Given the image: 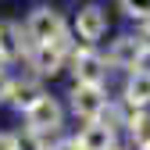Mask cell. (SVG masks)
<instances>
[{
	"label": "cell",
	"instance_id": "cell-16",
	"mask_svg": "<svg viewBox=\"0 0 150 150\" xmlns=\"http://www.w3.org/2000/svg\"><path fill=\"white\" fill-rule=\"evenodd\" d=\"M11 68H0V107H4V100H7V89H11Z\"/></svg>",
	"mask_w": 150,
	"mask_h": 150
},
{
	"label": "cell",
	"instance_id": "cell-8",
	"mask_svg": "<svg viewBox=\"0 0 150 150\" xmlns=\"http://www.w3.org/2000/svg\"><path fill=\"white\" fill-rule=\"evenodd\" d=\"M47 82L43 79H36V75L32 71H14L11 75V89H7V100H4V107H11L14 111V115H25V111L36 104V100H40V97H47Z\"/></svg>",
	"mask_w": 150,
	"mask_h": 150
},
{
	"label": "cell",
	"instance_id": "cell-5",
	"mask_svg": "<svg viewBox=\"0 0 150 150\" xmlns=\"http://www.w3.org/2000/svg\"><path fill=\"white\" fill-rule=\"evenodd\" d=\"M64 122H68V111H64V100L54 97V93H47V97H40L25 115H22V125L32 129V132H40L47 139H57L64 136Z\"/></svg>",
	"mask_w": 150,
	"mask_h": 150
},
{
	"label": "cell",
	"instance_id": "cell-18",
	"mask_svg": "<svg viewBox=\"0 0 150 150\" xmlns=\"http://www.w3.org/2000/svg\"><path fill=\"white\" fill-rule=\"evenodd\" d=\"M136 32H139V36H143V40L150 43V14H143V18H139V22H136Z\"/></svg>",
	"mask_w": 150,
	"mask_h": 150
},
{
	"label": "cell",
	"instance_id": "cell-7",
	"mask_svg": "<svg viewBox=\"0 0 150 150\" xmlns=\"http://www.w3.org/2000/svg\"><path fill=\"white\" fill-rule=\"evenodd\" d=\"M68 29L75 36V43H86V47H100L104 36L111 32V14L104 4H82L68 18Z\"/></svg>",
	"mask_w": 150,
	"mask_h": 150
},
{
	"label": "cell",
	"instance_id": "cell-11",
	"mask_svg": "<svg viewBox=\"0 0 150 150\" xmlns=\"http://www.w3.org/2000/svg\"><path fill=\"white\" fill-rule=\"evenodd\" d=\"M75 139H79L82 150H115V146L122 143V136H118L104 118H100V122H86V125H79Z\"/></svg>",
	"mask_w": 150,
	"mask_h": 150
},
{
	"label": "cell",
	"instance_id": "cell-19",
	"mask_svg": "<svg viewBox=\"0 0 150 150\" xmlns=\"http://www.w3.org/2000/svg\"><path fill=\"white\" fill-rule=\"evenodd\" d=\"M0 68H11V61H7V50H4V43H0Z\"/></svg>",
	"mask_w": 150,
	"mask_h": 150
},
{
	"label": "cell",
	"instance_id": "cell-21",
	"mask_svg": "<svg viewBox=\"0 0 150 150\" xmlns=\"http://www.w3.org/2000/svg\"><path fill=\"white\" fill-rule=\"evenodd\" d=\"M143 150H150V143H146V146H143Z\"/></svg>",
	"mask_w": 150,
	"mask_h": 150
},
{
	"label": "cell",
	"instance_id": "cell-2",
	"mask_svg": "<svg viewBox=\"0 0 150 150\" xmlns=\"http://www.w3.org/2000/svg\"><path fill=\"white\" fill-rule=\"evenodd\" d=\"M104 61L111 71H132V68H143L150 64V43L143 40L139 32H115L104 47Z\"/></svg>",
	"mask_w": 150,
	"mask_h": 150
},
{
	"label": "cell",
	"instance_id": "cell-13",
	"mask_svg": "<svg viewBox=\"0 0 150 150\" xmlns=\"http://www.w3.org/2000/svg\"><path fill=\"white\" fill-rule=\"evenodd\" d=\"M14 150H50V139L22 125V129H14Z\"/></svg>",
	"mask_w": 150,
	"mask_h": 150
},
{
	"label": "cell",
	"instance_id": "cell-1",
	"mask_svg": "<svg viewBox=\"0 0 150 150\" xmlns=\"http://www.w3.org/2000/svg\"><path fill=\"white\" fill-rule=\"evenodd\" d=\"M22 25H25L29 40L36 47H40V43H57V40H64V36H71L68 14H64L61 4H54V0H43V4L29 7V14L22 18Z\"/></svg>",
	"mask_w": 150,
	"mask_h": 150
},
{
	"label": "cell",
	"instance_id": "cell-12",
	"mask_svg": "<svg viewBox=\"0 0 150 150\" xmlns=\"http://www.w3.org/2000/svg\"><path fill=\"white\" fill-rule=\"evenodd\" d=\"M122 139L132 146V150H143L150 143V111H132L122 129Z\"/></svg>",
	"mask_w": 150,
	"mask_h": 150
},
{
	"label": "cell",
	"instance_id": "cell-15",
	"mask_svg": "<svg viewBox=\"0 0 150 150\" xmlns=\"http://www.w3.org/2000/svg\"><path fill=\"white\" fill-rule=\"evenodd\" d=\"M50 150H82V146L75 136H57V139H50Z\"/></svg>",
	"mask_w": 150,
	"mask_h": 150
},
{
	"label": "cell",
	"instance_id": "cell-9",
	"mask_svg": "<svg viewBox=\"0 0 150 150\" xmlns=\"http://www.w3.org/2000/svg\"><path fill=\"white\" fill-rule=\"evenodd\" d=\"M118 100L132 111H150V64L132 68L122 75V89H118Z\"/></svg>",
	"mask_w": 150,
	"mask_h": 150
},
{
	"label": "cell",
	"instance_id": "cell-17",
	"mask_svg": "<svg viewBox=\"0 0 150 150\" xmlns=\"http://www.w3.org/2000/svg\"><path fill=\"white\" fill-rule=\"evenodd\" d=\"M0 150H14V129H0Z\"/></svg>",
	"mask_w": 150,
	"mask_h": 150
},
{
	"label": "cell",
	"instance_id": "cell-3",
	"mask_svg": "<svg viewBox=\"0 0 150 150\" xmlns=\"http://www.w3.org/2000/svg\"><path fill=\"white\" fill-rule=\"evenodd\" d=\"M71 50H75V36H64V40L57 43H40V47H32V54L25 57V71H32L36 79H57V75L68 71V57H71Z\"/></svg>",
	"mask_w": 150,
	"mask_h": 150
},
{
	"label": "cell",
	"instance_id": "cell-14",
	"mask_svg": "<svg viewBox=\"0 0 150 150\" xmlns=\"http://www.w3.org/2000/svg\"><path fill=\"white\" fill-rule=\"evenodd\" d=\"M115 7L129 18V22H139L143 14H150V0H115Z\"/></svg>",
	"mask_w": 150,
	"mask_h": 150
},
{
	"label": "cell",
	"instance_id": "cell-10",
	"mask_svg": "<svg viewBox=\"0 0 150 150\" xmlns=\"http://www.w3.org/2000/svg\"><path fill=\"white\" fill-rule=\"evenodd\" d=\"M0 43H4V50H7V61L11 64H25V57L32 54V40H29V32H25V25L22 22H14V18H4L0 22Z\"/></svg>",
	"mask_w": 150,
	"mask_h": 150
},
{
	"label": "cell",
	"instance_id": "cell-4",
	"mask_svg": "<svg viewBox=\"0 0 150 150\" xmlns=\"http://www.w3.org/2000/svg\"><path fill=\"white\" fill-rule=\"evenodd\" d=\"M107 104H111V89L107 86H79V82H71L64 89V111L79 125L100 122L104 111H107Z\"/></svg>",
	"mask_w": 150,
	"mask_h": 150
},
{
	"label": "cell",
	"instance_id": "cell-20",
	"mask_svg": "<svg viewBox=\"0 0 150 150\" xmlns=\"http://www.w3.org/2000/svg\"><path fill=\"white\" fill-rule=\"evenodd\" d=\"M115 150H132V146H129V143H125V139H122V143H118V146H115Z\"/></svg>",
	"mask_w": 150,
	"mask_h": 150
},
{
	"label": "cell",
	"instance_id": "cell-6",
	"mask_svg": "<svg viewBox=\"0 0 150 150\" xmlns=\"http://www.w3.org/2000/svg\"><path fill=\"white\" fill-rule=\"evenodd\" d=\"M68 75H71V82H79V86H107L111 68L104 61V50L100 47L75 43L71 57H68Z\"/></svg>",
	"mask_w": 150,
	"mask_h": 150
}]
</instances>
